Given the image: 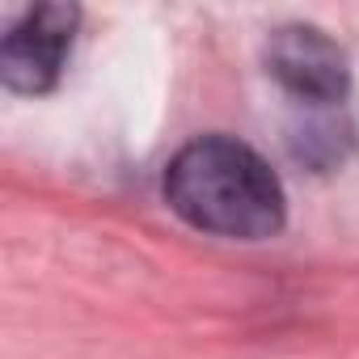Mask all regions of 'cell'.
Returning <instances> with one entry per match:
<instances>
[{
    "mask_svg": "<svg viewBox=\"0 0 359 359\" xmlns=\"http://www.w3.org/2000/svg\"><path fill=\"white\" fill-rule=\"evenodd\" d=\"M81 9L76 5H34L22 13V22L9 26V34L0 39V81L13 93H47L55 89L72 34H76Z\"/></svg>",
    "mask_w": 359,
    "mask_h": 359,
    "instance_id": "7a4b0ae2",
    "label": "cell"
},
{
    "mask_svg": "<svg viewBox=\"0 0 359 359\" xmlns=\"http://www.w3.org/2000/svg\"><path fill=\"white\" fill-rule=\"evenodd\" d=\"M262 60H266V72L292 97H300L309 106L342 102L351 89V68H346L342 47L313 26H279L266 39Z\"/></svg>",
    "mask_w": 359,
    "mask_h": 359,
    "instance_id": "3957f363",
    "label": "cell"
},
{
    "mask_svg": "<svg viewBox=\"0 0 359 359\" xmlns=\"http://www.w3.org/2000/svg\"><path fill=\"white\" fill-rule=\"evenodd\" d=\"M165 203L191 229L233 241L275 237L287 220V199L275 169L233 135H203L165 169Z\"/></svg>",
    "mask_w": 359,
    "mask_h": 359,
    "instance_id": "6da1fadb",
    "label": "cell"
}]
</instances>
